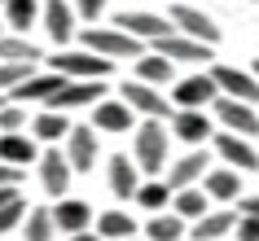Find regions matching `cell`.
I'll return each mask as SVG.
<instances>
[{"instance_id":"cell-1","label":"cell","mask_w":259,"mask_h":241,"mask_svg":"<svg viewBox=\"0 0 259 241\" xmlns=\"http://www.w3.org/2000/svg\"><path fill=\"white\" fill-rule=\"evenodd\" d=\"M132 158H137L141 175H163L167 162H171V145H167V127L163 119H141L137 132H132Z\"/></svg>"},{"instance_id":"cell-2","label":"cell","mask_w":259,"mask_h":241,"mask_svg":"<svg viewBox=\"0 0 259 241\" xmlns=\"http://www.w3.org/2000/svg\"><path fill=\"white\" fill-rule=\"evenodd\" d=\"M49 70L66 75V79H110L114 62L79 44V49H62V53H49Z\"/></svg>"},{"instance_id":"cell-3","label":"cell","mask_w":259,"mask_h":241,"mask_svg":"<svg viewBox=\"0 0 259 241\" xmlns=\"http://www.w3.org/2000/svg\"><path fill=\"white\" fill-rule=\"evenodd\" d=\"M79 44L83 49H93V53H101V57H141V53H150V44L145 40H137V35H127V31H119L114 22L110 27H83L79 31Z\"/></svg>"},{"instance_id":"cell-4","label":"cell","mask_w":259,"mask_h":241,"mask_svg":"<svg viewBox=\"0 0 259 241\" xmlns=\"http://www.w3.org/2000/svg\"><path fill=\"white\" fill-rule=\"evenodd\" d=\"M211 119H215L224 132H237V136L259 140V110L250 106V101H237V97H215V101H211Z\"/></svg>"},{"instance_id":"cell-5","label":"cell","mask_w":259,"mask_h":241,"mask_svg":"<svg viewBox=\"0 0 259 241\" xmlns=\"http://www.w3.org/2000/svg\"><path fill=\"white\" fill-rule=\"evenodd\" d=\"M215 97H220V88L211 79V70H193V75L171 83V106L176 110H211Z\"/></svg>"},{"instance_id":"cell-6","label":"cell","mask_w":259,"mask_h":241,"mask_svg":"<svg viewBox=\"0 0 259 241\" xmlns=\"http://www.w3.org/2000/svg\"><path fill=\"white\" fill-rule=\"evenodd\" d=\"M40 188L49 193V198H66L70 193V175H75V167H70V158H66V149L62 145H49V149H40Z\"/></svg>"},{"instance_id":"cell-7","label":"cell","mask_w":259,"mask_h":241,"mask_svg":"<svg viewBox=\"0 0 259 241\" xmlns=\"http://www.w3.org/2000/svg\"><path fill=\"white\" fill-rule=\"evenodd\" d=\"M119 97L137 110V119H171V114H176L171 101H167V92H163V88H154V83L132 79V83H123V88H119Z\"/></svg>"},{"instance_id":"cell-8","label":"cell","mask_w":259,"mask_h":241,"mask_svg":"<svg viewBox=\"0 0 259 241\" xmlns=\"http://www.w3.org/2000/svg\"><path fill=\"white\" fill-rule=\"evenodd\" d=\"M211 149L215 158H224V167H237V171H259V149L250 136H237V132H224L220 127L211 136Z\"/></svg>"},{"instance_id":"cell-9","label":"cell","mask_w":259,"mask_h":241,"mask_svg":"<svg viewBox=\"0 0 259 241\" xmlns=\"http://www.w3.org/2000/svg\"><path fill=\"white\" fill-rule=\"evenodd\" d=\"M106 79H70L49 97V110H93L97 101H106Z\"/></svg>"},{"instance_id":"cell-10","label":"cell","mask_w":259,"mask_h":241,"mask_svg":"<svg viewBox=\"0 0 259 241\" xmlns=\"http://www.w3.org/2000/svg\"><path fill=\"white\" fill-rule=\"evenodd\" d=\"M167 18H171V27H176L180 35H193V40L211 44V49L220 44V27H215V18L202 14L198 5H171V9H167Z\"/></svg>"},{"instance_id":"cell-11","label":"cell","mask_w":259,"mask_h":241,"mask_svg":"<svg viewBox=\"0 0 259 241\" xmlns=\"http://www.w3.org/2000/svg\"><path fill=\"white\" fill-rule=\"evenodd\" d=\"M40 22H44L49 40H53L57 49H66L70 40H79V14H75V5H66V0H44Z\"/></svg>"},{"instance_id":"cell-12","label":"cell","mask_w":259,"mask_h":241,"mask_svg":"<svg viewBox=\"0 0 259 241\" xmlns=\"http://www.w3.org/2000/svg\"><path fill=\"white\" fill-rule=\"evenodd\" d=\"M154 53H163V57H171V62H189V66H206L211 62V44H202V40H193V35H180V31H167L163 40H154L150 44Z\"/></svg>"},{"instance_id":"cell-13","label":"cell","mask_w":259,"mask_h":241,"mask_svg":"<svg viewBox=\"0 0 259 241\" xmlns=\"http://www.w3.org/2000/svg\"><path fill=\"white\" fill-rule=\"evenodd\" d=\"M211 79H215L220 97H237V101H250L259 106V75L242 66H211Z\"/></svg>"},{"instance_id":"cell-14","label":"cell","mask_w":259,"mask_h":241,"mask_svg":"<svg viewBox=\"0 0 259 241\" xmlns=\"http://www.w3.org/2000/svg\"><path fill=\"white\" fill-rule=\"evenodd\" d=\"M66 75H57V70H35L31 79H22L14 88V92H5L9 101H18V106H49V97L57 92V88H66Z\"/></svg>"},{"instance_id":"cell-15","label":"cell","mask_w":259,"mask_h":241,"mask_svg":"<svg viewBox=\"0 0 259 241\" xmlns=\"http://www.w3.org/2000/svg\"><path fill=\"white\" fill-rule=\"evenodd\" d=\"M106 184H110V193H114L119 202H132V198H137V188H141L137 158H132V154H110V158H106Z\"/></svg>"},{"instance_id":"cell-16","label":"cell","mask_w":259,"mask_h":241,"mask_svg":"<svg viewBox=\"0 0 259 241\" xmlns=\"http://www.w3.org/2000/svg\"><path fill=\"white\" fill-rule=\"evenodd\" d=\"M62 149H66L70 167H75L79 175L97 171V127H88V123H75V127H70V136L62 140Z\"/></svg>"},{"instance_id":"cell-17","label":"cell","mask_w":259,"mask_h":241,"mask_svg":"<svg viewBox=\"0 0 259 241\" xmlns=\"http://www.w3.org/2000/svg\"><path fill=\"white\" fill-rule=\"evenodd\" d=\"M215 127H220V123L211 119L206 110H176V114H171V136H180V140L193 145V149L206 145V140L215 136Z\"/></svg>"},{"instance_id":"cell-18","label":"cell","mask_w":259,"mask_h":241,"mask_svg":"<svg viewBox=\"0 0 259 241\" xmlns=\"http://www.w3.org/2000/svg\"><path fill=\"white\" fill-rule=\"evenodd\" d=\"M211 171V158H206V145L180 154V158L167 162V184L171 188H189V184H202V175Z\"/></svg>"},{"instance_id":"cell-19","label":"cell","mask_w":259,"mask_h":241,"mask_svg":"<svg viewBox=\"0 0 259 241\" xmlns=\"http://www.w3.org/2000/svg\"><path fill=\"white\" fill-rule=\"evenodd\" d=\"M53 224H57L62 237H75V232H88L97 224V215L83 198H57L53 202Z\"/></svg>"},{"instance_id":"cell-20","label":"cell","mask_w":259,"mask_h":241,"mask_svg":"<svg viewBox=\"0 0 259 241\" xmlns=\"http://www.w3.org/2000/svg\"><path fill=\"white\" fill-rule=\"evenodd\" d=\"M114 27L127 31V35H137V40H145V44L163 40L167 31H176L167 14H145V9H141V14H132V9H127V14H114Z\"/></svg>"},{"instance_id":"cell-21","label":"cell","mask_w":259,"mask_h":241,"mask_svg":"<svg viewBox=\"0 0 259 241\" xmlns=\"http://www.w3.org/2000/svg\"><path fill=\"white\" fill-rule=\"evenodd\" d=\"M132 123H137V110L127 106L123 97H114V101L106 97V101H97V106H93V127H97V132L123 136V132H137Z\"/></svg>"},{"instance_id":"cell-22","label":"cell","mask_w":259,"mask_h":241,"mask_svg":"<svg viewBox=\"0 0 259 241\" xmlns=\"http://www.w3.org/2000/svg\"><path fill=\"white\" fill-rule=\"evenodd\" d=\"M202 188L211 202H242L246 188H242V171L237 167H215V171L202 175Z\"/></svg>"},{"instance_id":"cell-23","label":"cell","mask_w":259,"mask_h":241,"mask_svg":"<svg viewBox=\"0 0 259 241\" xmlns=\"http://www.w3.org/2000/svg\"><path fill=\"white\" fill-rule=\"evenodd\" d=\"M0 162H9V167L40 162V140L27 132H0Z\"/></svg>"},{"instance_id":"cell-24","label":"cell","mask_w":259,"mask_h":241,"mask_svg":"<svg viewBox=\"0 0 259 241\" xmlns=\"http://www.w3.org/2000/svg\"><path fill=\"white\" fill-rule=\"evenodd\" d=\"M70 127H75V123L66 119V110H49V106H40V114L31 119V136L44 140V145H62L70 136Z\"/></svg>"},{"instance_id":"cell-25","label":"cell","mask_w":259,"mask_h":241,"mask_svg":"<svg viewBox=\"0 0 259 241\" xmlns=\"http://www.w3.org/2000/svg\"><path fill=\"white\" fill-rule=\"evenodd\" d=\"M233 228H237V211L224 206V211H206L202 219H193V224H189V237L193 241H220V237H229Z\"/></svg>"},{"instance_id":"cell-26","label":"cell","mask_w":259,"mask_h":241,"mask_svg":"<svg viewBox=\"0 0 259 241\" xmlns=\"http://www.w3.org/2000/svg\"><path fill=\"white\" fill-rule=\"evenodd\" d=\"M137 79L141 83H154V88H171V83H176V62L150 49V53L137 57Z\"/></svg>"},{"instance_id":"cell-27","label":"cell","mask_w":259,"mask_h":241,"mask_svg":"<svg viewBox=\"0 0 259 241\" xmlns=\"http://www.w3.org/2000/svg\"><path fill=\"white\" fill-rule=\"evenodd\" d=\"M171 211H176L185 224H193V219H202V215L211 211V198H206V188H202V184L176 188V198H171Z\"/></svg>"},{"instance_id":"cell-28","label":"cell","mask_w":259,"mask_h":241,"mask_svg":"<svg viewBox=\"0 0 259 241\" xmlns=\"http://www.w3.org/2000/svg\"><path fill=\"white\" fill-rule=\"evenodd\" d=\"M141 232H145V241H180L189 232V224L176 211H158V215H150V224H141Z\"/></svg>"},{"instance_id":"cell-29","label":"cell","mask_w":259,"mask_h":241,"mask_svg":"<svg viewBox=\"0 0 259 241\" xmlns=\"http://www.w3.org/2000/svg\"><path fill=\"white\" fill-rule=\"evenodd\" d=\"M40 14H44L40 0H5V5H0V18H5L9 31H18V35H27V27L40 22Z\"/></svg>"},{"instance_id":"cell-30","label":"cell","mask_w":259,"mask_h":241,"mask_svg":"<svg viewBox=\"0 0 259 241\" xmlns=\"http://www.w3.org/2000/svg\"><path fill=\"white\" fill-rule=\"evenodd\" d=\"M176 198V188L167 184L163 175H150V180H141V188H137V206H145L150 215H158V211H167V202Z\"/></svg>"},{"instance_id":"cell-31","label":"cell","mask_w":259,"mask_h":241,"mask_svg":"<svg viewBox=\"0 0 259 241\" xmlns=\"http://www.w3.org/2000/svg\"><path fill=\"white\" fill-rule=\"evenodd\" d=\"M93 228H97L106 241H127V237H137V228H141V224H137L127 211H101Z\"/></svg>"},{"instance_id":"cell-32","label":"cell","mask_w":259,"mask_h":241,"mask_svg":"<svg viewBox=\"0 0 259 241\" xmlns=\"http://www.w3.org/2000/svg\"><path fill=\"white\" fill-rule=\"evenodd\" d=\"M18 232H22V241H53V237H57V224H53V206H31Z\"/></svg>"},{"instance_id":"cell-33","label":"cell","mask_w":259,"mask_h":241,"mask_svg":"<svg viewBox=\"0 0 259 241\" xmlns=\"http://www.w3.org/2000/svg\"><path fill=\"white\" fill-rule=\"evenodd\" d=\"M40 57L44 53L27 40V35H18V31L5 35V31H0V62H40Z\"/></svg>"},{"instance_id":"cell-34","label":"cell","mask_w":259,"mask_h":241,"mask_svg":"<svg viewBox=\"0 0 259 241\" xmlns=\"http://www.w3.org/2000/svg\"><path fill=\"white\" fill-rule=\"evenodd\" d=\"M22 219H27V198L18 193L14 202H5V206H0V241L9 237V232H18V228H22Z\"/></svg>"},{"instance_id":"cell-35","label":"cell","mask_w":259,"mask_h":241,"mask_svg":"<svg viewBox=\"0 0 259 241\" xmlns=\"http://www.w3.org/2000/svg\"><path fill=\"white\" fill-rule=\"evenodd\" d=\"M31 75H35V62H0V92H14Z\"/></svg>"},{"instance_id":"cell-36","label":"cell","mask_w":259,"mask_h":241,"mask_svg":"<svg viewBox=\"0 0 259 241\" xmlns=\"http://www.w3.org/2000/svg\"><path fill=\"white\" fill-rule=\"evenodd\" d=\"M27 106H18V101H5L0 106V132H27Z\"/></svg>"},{"instance_id":"cell-37","label":"cell","mask_w":259,"mask_h":241,"mask_svg":"<svg viewBox=\"0 0 259 241\" xmlns=\"http://www.w3.org/2000/svg\"><path fill=\"white\" fill-rule=\"evenodd\" d=\"M70 5H75V14H79L88 27H97V18L106 14V0H70Z\"/></svg>"},{"instance_id":"cell-38","label":"cell","mask_w":259,"mask_h":241,"mask_svg":"<svg viewBox=\"0 0 259 241\" xmlns=\"http://www.w3.org/2000/svg\"><path fill=\"white\" fill-rule=\"evenodd\" d=\"M237 241H259V215H242L237 211Z\"/></svg>"},{"instance_id":"cell-39","label":"cell","mask_w":259,"mask_h":241,"mask_svg":"<svg viewBox=\"0 0 259 241\" xmlns=\"http://www.w3.org/2000/svg\"><path fill=\"white\" fill-rule=\"evenodd\" d=\"M0 188H22V167L0 162Z\"/></svg>"},{"instance_id":"cell-40","label":"cell","mask_w":259,"mask_h":241,"mask_svg":"<svg viewBox=\"0 0 259 241\" xmlns=\"http://www.w3.org/2000/svg\"><path fill=\"white\" fill-rule=\"evenodd\" d=\"M237 211L242 215H259V193H246V198L237 202Z\"/></svg>"},{"instance_id":"cell-41","label":"cell","mask_w":259,"mask_h":241,"mask_svg":"<svg viewBox=\"0 0 259 241\" xmlns=\"http://www.w3.org/2000/svg\"><path fill=\"white\" fill-rule=\"evenodd\" d=\"M66 241H106L97 228H88V232H75V237H66Z\"/></svg>"},{"instance_id":"cell-42","label":"cell","mask_w":259,"mask_h":241,"mask_svg":"<svg viewBox=\"0 0 259 241\" xmlns=\"http://www.w3.org/2000/svg\"><path fill=\"white\" fill-rule=\"evenodd\" d=\"M18 193H22V188H0V206H5V202H14Z\"/></svg>"},{"instance_id":"cell-43","label":"cell","mask_w":259,"mask_h":241,"mask_svg":"<svg viewBox=\"0 0 259 241\" xmlns=\"http://www.w3.org/2000/svg\"><path fill=\"white\" fill-rule=\"evenodd\" d=\"M127 241H145V237H127Z\"/></svg>"},{"instance_id":"cell-44","label":"cell","mask_w":259,"mask_h":241,"mask_svg":"<svg viewBox=\"0 0 259 241\" xmlns=\"http://www.w3.org/2000/svg\"><path fill=\"white\" fill-rule=\"evenodd\" d=\"M5 101H9V97H0V106H5Z\"/></svg>"},{"instance_id":"cell-45","label":"cell","mask_w":259,"mask_h":241,"mask_svg":"<svg viewBox=\"0 0 259 241\" xmlns=\"http://www.w3.org/2000/svg\"><path fill=\"white\" fill-rule=\"evenodd\" d=\"M255 75H259V62H255Z\"/></svg>"},{"instance_id":"cell-46","label":"cell","mask_w":259,"mask_h":241,"mask_svg":"<svg viewBox=\"0 0 259 241\" xmlns=\"http://www.w3.org/2000/svg\"><path fill=\"white\" fill-rule=\"evenodd\" d=\"M246 5H255V0H246Z\"/></svg>"},{"instance_id":"cell-47","label":"cell","mask_w":259,"mask_h":241,"mask_svg":"<svg viewBox=\"0 0 259 241\" xmlns=\"http://www.w3.org/2000/svg\"><path fill=\"white\" fill-rule=\"evenodd\" d=\"M0 5H5V0H0Z\"/></svg>"},{"instance_id":"cell-48","label":"cell","mask_w":259,"mask_h":241,"mask_svg":"<svg viewBox=\"0 0 259 241\" xmlns=\"http://www.w3.org/2000/svg\"><path fill=\"white\" fill-rule=\"evenodd\" d=\"M0 22H5V18H0Z\"/></svg>"}]
</instances>
